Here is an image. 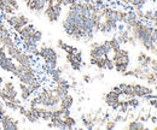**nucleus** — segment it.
<instances>
[{
	"instance_id": "nucleus-1",
	"label": "nucleus",
	"mask_w": 157,
	"mask_h": 130,
	"mask_svg": "<svg viewBox=\"0 0 157 130\" xmlns=\"http://www.w3.org/2000/svg\"><path fill=\"white\" fill-rule=\"evenodd\" d=\"M103 6L94 0H78L68 6L62 19V28L65 35L73 41L91 42L98 34L103 18Z\"/></svg>"
},
{
	"instance_id": "nucleus-2",
	"label": "nucleus",
	"mask_w": 157,
	"mask_h": 130,
	"mask_svg": "<svg viewBox=\"0 0 157 130\" xmlns=\"http://www.w3.org/2000/svg\"><path fill=\"white\" fill-rule=\"evenodd\" d=\"M20 46L29 54L38 58L39 56V43L42 40V32L39 30L34 24L28 23L16 33Z\"/></svg>"
},
{
	"instance_id": "nucleus-3",
	"label": "nucleus",
	"mask_w": 157,
	"mask_h": 130,
	"mask_svg": "<svg viewBox=\"0 0 157 130\" xmlns=\"http://www.w3.org/2000/svg\"><path fill=\"white\" fill-rule=\"evenodd\" d=\"M129 32L136 37L138 43L144 48V51H151L157 40V30L152 25V23L146 22L144 19H139Z\"/></svg>"
},
{
	"instance_id": "nucleus-4",
	"label": "nucleus",
	"mask_w": 157,
	"mask_h": 130,
	"mask_svg": "<svg viewBox=\"0 0 157 130\" xmlns=\"http://www.w3.org/2000/svg\"><path fill=\"white\" fill-rule=\"evenodd\" d=\"M60 98L55 93L52 86L41 87L36 93L28 100V106H42L47 109H53L59 105Z\"/></svg>"
},
{
	"instance_id": "nucleus-5",
	"label": "nucleus",
	"mask_w": 157,
	"mask_h": 130,
	"mask_svg": "<svg viewBox=\"0 0 157 130\" xmlns=\"http://www.w3.org/2000/svg\"><path fill=\"white\" fill-rule=\"evenodd\" d=\"M38 59L42 61L41 69H42V72H45L47 70H52V69H56L58 66L59 54L55 47L46 45V43H42L39 47Z\"/></svg>"
},
{
	"instance_id": "nucleus-6",
	"label": "nucleus",
	"mask_w": 157,
	"mask_h": 130,
	"mask_svg": "<svg viewBox=\"0 0 157 130\" xmlns=\"http://www.w3.org/2000/svg\"><path fill=\"white\" fill-rule=\"evenodd\" d=\"M111 59H113V63H114V69L116 70V72L123 75L128 69H129V65H131V54H129V51L123 48L122 46L113 51L111 52Z\"/></svg>"
},
{
	"instance_id": "nucleus-7",
	"label": "nucleus",
	"mask_w": 157,
	"mask_h": 130,
	"mask_svg": "<svg viewBox=\"0 0 157 130\" xmlns=\"http://www.w3.org/2000/svg\"><path fill=\"white\" fill-rule=\"evenodd\" d=\"M1 18L13 33H17L21 28H23L24 25L30 23V19L28 16H25L24 13H18V12H16L13 15H10V16L1 17Z\"/></svg>"
},
{
	"instance_id": "nucleus-8",
	"label": "nucleus",
	"mask_w": 157,
	"mask_h": 130,
	"mask_svg": "<svg viewBox=\"0 0 157 130\" xmlns=\"http://www.w3.org/2000/svg\"><path fill=\"white\" fill-rule=\"evenodd\" d=\"M63 13V6L57 4L55 0H48L42 15L50 23H57Z\"/></svg>"
},
{
	"instance_id": "nucleus-9",
	"label": "nucleus",
	"mask_w": 157,
	"mask_h": 130,
	"mask_svg": "<svg viewBox=\"0 0 157 130\" xmlns=\"http://www.w3.org/2000/svg\"><path fill=\"white\" fill-rule=\"evenodd\" d=\"M0 69L4 72H9L12 76L17 70V63L7 54L6 48L0 45Z\"/></svg>"
},
{
	"instance_id": "nucleus-10",
	"label": "nucleus",
	"mask_w": 157,
	"mask_h": 130,
	"mask_svg": "<svg viewBox=\"0 0 157 130\" xmlns=\"http://www.w3.org/2000/svg\"><path fill=\"white\" fill-rule=\"evenodd\" d=\"M90 58H98V57H106L111 54V48L108 43V40L103 42L93 41L90 43Z\"/></svg>"
},
{
	"instance_id": "nucleus-11",
	"label": "nucleus",
	"mask_w": 157,
	"mask_h": 130,
	"mask_svg": "<svg viewBox=\"0 0 157 130\" xmlns=\"http://www.w3.org/2000/svg\"><path fill=\"white\" fill-rule=\"evenodd\" d=\"M65 60L73 71H81L83 66V54L80 50H78L76 52L65 53Z\"/></svg>"
},
{
	"instance_id": "nucleus-12",
	"label": "nucleus",
	"mask_w": 157,
	"mask_h": 130,
	"mask_svg": "<svg viewBox=\"0 0 157 130\" xmlns=\"http://www.w3.org/2000/svg\"><path fill=\"white\" fill-rule=\"evenodd\" d=\"M52 88H53L55 93L57 94L59 98H62L70 92V82L68 78L63 77V75H62L58 78L52 81Z\"/></svg>"
},
{
	"instance_id": "nucleus-13",
	"label": "nucleus",
	"mask_w": 157,
	"mask_h": 130,
	"mask_svg": "<svg viewBox=\"0 0 157 130\" xmlns=\"http://www.w3.org/2000/svg\"><path fill=\"white\" fill-rule=\"evenodd\" d=\"M28 9L29 12L34 13L35 16H41L48 0H22Z\"/></svg>"
},
{
	"instance_id": "nucleus-14",
	"label": "nucleus",
	"mask_w": 157,
	"mask_h": 130,
	"mask_svg": "<svg viewBox=\"0 0 157 130\" xmlns=\"http://www.w3.org/2000/svg\"><path fill=\"white\" fill-rule=\"evenodd\" d=\"M0 127L4 130H18L21 127L20 121L7 112L0 116Z\"/></svg>"
},
{
	"instance_id": "nucleus-15",
	"label": "nucleus",
	"mask_w": 157,
	"mask_h": 130,
	"mask_svg": "<svg viewBox=\"0 0 157 130\" xmlns=\"http://www.w3.org/2000/svg\"><path fill=\"white\" fill-rule=\"evenodd\" d=\"M121 96L122 95L118 93L117 91H115V89L111 88V91H109L108 93L103 95V101L105 102V105L108 107H110L111 110L116 111L118 104H120V100H121Z\"/></svg>"
},
{
	"instance_id": "nucleus-16",
	"label": "nucleus",
	"mask_w": 157,
	"mask_h": 130,
	"mask_svg": "<svg viewBox=\"0 0 157 130\" xmlns=\"http://www.w3.org/2000/svg\"><path fill=\"white\" fill-rule=\"evenodd\" d=\"M133 91H134V96L136 98H146L147 95L154 94V88L150 86H144L140 83H133Z\"/></svg>"
},
{
	"instance_id": "nucleus-17",
	"label": "nucleus",
	"mask_w": 157,
	"mask_h": 130,
	"mask_svg": "<svg viewBox=\"0 0 157 130\" xmlns=\"http://www.w3.org/2000/svg\"><path fill=\"white\" fill-rule=\"evenodd\" d=\"M34 94L35 92L30 88V86L18 82V98L22 100V102H27Z\"/></svg>"
},
{
	"instance_id": "nucleus-18",
	"label": "nucleus",
	"mask_w": 157,
	"mask_h": 130,
	"mask_svg": "<svg viewBox=\"0 0 157 130\" xmlns=\"http://www.w3.org/2000/svg\"><path fill=\"white\" fill-rule=\"evenodd\" d=\"M74 95L70 94V92L68 94H65L64 96L60 98V101H59V107L63 109V110H71V107L74 106Z\"/></svg>"
},
{
	"instance_id": "nucleus-19",
	"label": "nucleus",
	"mask_w": 157,
	"mask_h": 130,
	"mask_svg": "<svg viewBox=\"0 0 157 130\" xmlns=\"http://www.w3.org/2000/svg\"><path fill=\"white\" fill-rule=\"evenodd\" d=\"M117 2L122 4L123 6L131 7L132 10H137V9H144L146 0H117Z\"/></svg>"
},
{
	"instance_id": "nucleus-20",
	"label": "nucleus",
	"mask_w": 157,
	"mask_h": 130,
	"mask_svg": "<svg viewBox=\"0 0 157 130\" xmlns=\"http://www.w3.org/2000/svg\"><path fill=\"white\" fill-rule=\"evenodd\" d=\"M110 56L106 57H98V58H90V63L91 65L96 66L98 70L103 71V70H106V60Z\"/></svg>"
},
{
	"instance_id": "nucleus-21",
	"label": "nucleus",
	"mask_w": 157,
	"mask_h": 130,
	"mask_svg": "<svg viewBox=\"0 0 157 130\" xmlns=\"http://www.w3.org/2000/svg\"><path fill=\"white\" fill-rule=\"evenodd\" d=\"M151 60H152V56L151 54H149V53H146V51L144 52V51H141V52H139L137 56V63L139 65H143V66H149L150 65V63H151Z\"/></svg>"
},
{
	"instance_id": "nucleus-22",
	"label": "nucleus",
	"mask_w": 157,
	"mask_h": 130,
	"mask_svg": "<svg viewBox=\"0 0 157 130\" xmlns=\"http://www.w3.org/2000/svg\"><path fill=\"white\" fill-rule=\"evenodd\" d=\"M124 128L128 130H144L146 129V125L140 119H132V121H129L127 123V125Z\"/></svg>"
},
{
	"instance_id": "nucleus-23",
	"label": "nucleus",
	"mask_w": 157,
	"mask_h": 130,
	"mask_svg": "<svg viewBox=\"0 0 157 130\" xmlns=\"http://www.w3.org/2000/svg\"><path fill=\"white\" fill-rule=\"evenodd\" d=\"M4 105L7 111L18 112L20 109L23 106V102H16V101H4Z\"/></svg>"
},
{
	"instance_id": "nucleus-24",
	"label": "nucleus",
	"mask_w": 157,
	"mask_h": 130,
	"mask_svg": "<svg viewBox=\"0 0 157 130\" xmlns=\"http://www.w3.org/2000/svg\"><path fill=\"white\" fill-rule=\"evenodd\" d=\"M108 43H109V46H110V48H111V52L121 47V43L118 42L117 37L115 36V34H114L113 36H111L110 39H109V40H108Z\"/></svg>"
},
{
	"instance_id": "nucleus-25",
	"label": "nucleus",
	"mask_w": 157,
	"mask_h": 130,
	"mask_svg": "<svg viewBox=\"0 0 157 130\" xmlns=\"http://www.w3.org/2000/svg\"><path fill=\"white\" fill-rule=\"evenodd\" d=\"M103 127H104L106 130H113L117 127V122H116L115 119H106Z\"/></svg>"
},
{
	"instance_id": "nucleus-26",
	"label": "nucleus",
	"mask_w": 157,
	"mask_h": 130,
	"mask_svg": "<svg viewBox=\"0 0 157 130\" xmlns=\"http://www.w3.org/2000/svg\"><path fill=\"white\" fill-rule=\"evenodd\" d=\"M57 4L59 5H62L63 7H68V6H70V5H73L74 2H76L78 0H55Z\"/></svg>"
},
{
	"instance_id": "nucleus-27",
	"label": "nucleus",
	"mask_w": 157,
	"mask_h": 130,
	"mask_svg": "<svg viewBox=\"0 0 157 130\" xmlns=\"http://www.w3.org/2000/svg\"><path fill=\"white\" fill-rule=\"evenodd\" d=\"M5 2H7L9 5H11L15 10H20V4H18V0H4Z\"/></svg>"
},
{
	"instance_id": "nucleus-28",
	"label": "nucleus",
	"mask_w": 157,
	"mask_h": 130,
	"mask_svg": "<svg viewBox=\"0 0 157 130\" xmlns=\"http://www.w3.org/2000/svg\"><path fill=\"white\" fill-rule=\"evenodd\" d=\"M127 45H129L131 47H137L138 42H137V40H136V37L133 36L132 34H131V35H129V37H128V41H127Z\"/></svg>"
},
{
	"instance_id": "nucleus-29",
	"label": "nucleus",
	"mask_w": 157,
	"mask_h": 130,
	"mask_svg": "<svg viewBox=\"0 0 157 130\" xmlns=\"http://www.w3.org/2000/svg\"><path fill=\"white\" fill-rule=\"evenodd\" d=\"M149 68H150V70H152V71H157V59L156 58L152 57V60H151Z\"/></svg>"
},
{
	"instance_id": "nucleus-30",
	"label": "nucleus",
	"mask_w": 157,
	"mask_h": 130,
	"mask_svg": "<svg viewBox=\"0 0 157 130\" xmlns=\"http://www.w3.org/2000/svg\"><path fill=\"white\" fill-rule=\"evenodd\" d=\"M82 81H83L85 83H91V82L93 81V77L88 74H83L82 75Z\"/></svg>"
},
{
	"instance_id": "nucleus-31",
	"label": "nucleus",
	"mask_w": 157,
	"mask_h": 130,
	"mask_svg": "<svg viewBox=\"0 0 157 130\" xmlns=\"http://www.w3.org/2000/svg\"><path fill=\"white\" fill-rule=\"evenodd\" d=\"M105 77V75H104V72H98V74L96 75L94 77H93V80H97V81H101L103 78Z\"/></svg>"
},
{
	"instance_id": "nucleus-32",
	"label": "nucleus",
	"mask_w": 157,
	"mask_h": 130,
	"mask_svg": "<svg viewBox=\"0 0 157 130\" xmlns=\"http://www.w3.org/2000/svg\"><path fill=\"white\" fill-rule=\"evenodd\" d=\"M150 105H151V106H154L155 109H157V99H152V100H151V102H150Z\"/></svg>"
},
{
	"instance_id": "nucleus-33",
	"label": "nucleus",
	"mask_w": 157,
	"mask_h": 130,
	"mask_svg": "<svg viewBox=\"0 0 157 130\" xmlns=\"http://www.w3.org/2000/svg\"><path fill=\"white\" fill-rule=\"evenodd\" d=\"M149 119H150V122H151V123H156L157 122V118L155 117V116H150V118H149Z\"/></svg>"
},
{
	"instance_id": "nucleus-34",
	"label": "nucleus",
	"mask_w": 157,
	"mask_h": 130,
	"mask_svg": "<svg viewBox=\"0 0 157 130\" xmlns=\"http://www.w3.org/2000/svg\"><path fill=\"white\" fill-rule=\"evenodd\" d=\"M154 129H155V130H157V125H155V127H154Z\"/></svg>"
},
{
	"instance_id": "nucleus-35",
	"label": "nucleus",
	"mask_w": 157,
	"mask_h": 130,
	"mask_svg": "<svg viewBox=\"0 0 157 130\" xmlns=\"http://www.w3.org/2000/svg\"><path fill=\"white\" fill-rule=\"evenodd\" d=\"M0 129H1V127H0Z\"/></svg>"
}]
</instances>
